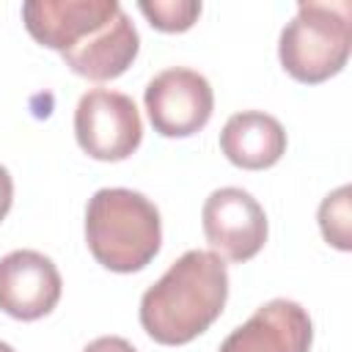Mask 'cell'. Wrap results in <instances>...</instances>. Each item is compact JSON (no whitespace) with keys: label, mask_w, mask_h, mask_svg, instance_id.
I'll return each mask as SVG.
<instances>
[{"label":"cell","mask_w":352,"mask_h":352,"mask_svg":"<svg viewBox=\"0 0 352 352\" xmlns=\"http://www.w3.org/2000/svg\"><path fill=\"white\" fill-rule=\"evenodd\" d=\"M228 300L226 261L212 250L182 253L168 272L143 292L140 324L157 344L182 346L223 314Z\"/></svg>","instance_id":"6da1fadb"},{"label":"cell","mask_w":352,"mask_h":352,"mask_svg":"<svg viewBox=\"0 0 352 352\" xmlns=\"http://www.w3.org/2000/svg\"><path fill=\"white\" fill-rule=\"evenodd\" d=\"M85 242L91 256L110 272H138L160 253V209L135 190L102 187L85 209Z\"/></svg>","instance_id":"7a4b0ae2"},{"label":"cell","mask_w":352,"mask_h":352,"mask_svg":"<svg viewBox=\"0 0 352 352\" xmlns=\"http://www.w3.org/2000/svg\"><path fill=\"white\" fill-rule=\"evenodd\" d=\"M352 50V3H300L297 14L280 30L278 58L280 66L305 85L336 77Z\"/></svg>","instance_id":"3957f363"},{"label":"cell","mask_w":352,"mask_h":352,"mask_svg":"<svg viewBox=\"0 0 352 352\" xmlns=\"http://www.w3.org/2000/svg\"><path fill=\"white\" fill-rule=\"evenodd\" d=\"M74 138L88 157L102 162H121L138 151L143 140V121L126 94L94 88L77 102Z\"/></svg>","instance_id":"277c9868"},{"label":"cell","mask_w":352,"mask_h":352,"mask_svg":"<svg viewBox=\"0 0 352 352\" xmlns=\"http://www.w3.org/2000/svg\"><path fill=\"white\" fill-rule=\"evenodd\" d=\"M148 121L162 138H190L201 132L214 110V94L195 69L173 66L160 72L143 94Z\"/></svg>","instance_id":"5b68a950"},{"label":"cell","mask_w":352,"mask_h":352,"mask_svg":"<svg viewBox=\"0 0 352 352\" xmlns=\"http://www.w3.org/2000/svg\"><path fill=\"white\" fill-rule=\"evenodd\" d=\"M204 236L212 253L228 261H250L267 242L270 226L261 204L242 187L214 190L201 212Z\"/></svg>","instance_id":"8992f818"},{"label":"cell","mask_w":352,"mask_h":352,"mask_svg":"<svg viewBox=\"0 0 352 352\" xmlns=\"http://www.w3.org/2000/svg\"><path fill=\"white\" fill-rule=\"evenodd\" d=\"M118 11L116 0H28L22 22L38 44L63 55L107 28Z\"/></svg>","instance_id":"52a82bcc"},{"label":"cell","mask_w":352,"mask_h":352,"mask_svg":"<svg viewBox=\"0 0 352 352\" xmlns=\"http://www.w3.org/2000/svg\"><path fill=\"white\" fill-rule=\"evenodd\" d=\"M63 292V280L50 256L38 250H11L0 258V311L33 322L47 316Z\"/></svg>","instance_id":"ba28073f"},{"label":"cell","mask_w":352,"mask_h":352,"mask_svg":"<svg viewBox=\"0 0 352 352\" xmlns=\"http://www.w3.org/2000/svg\"><path fill=\"white\" fill-rule=\"evenodd\" d=\"M314 324L308 311L294 300H270L231 330L217 352H308Z\"/></svg>","instance_id":"9c48e42d"},{"label":"cell","mask_w":352,"mask_h":352,"mask_svg":"<svg viewBox=\"0 0 352 352\" xmlns=\"http://www.w3.org/2000/svg\"><path fill=\"white\" fill-rule=\"evenodd\" d=\"M138 52H140L138 28L121 8L107 28H102L96 36H91L77 50L63 52L60 58L74 74L94 80V82H104V80L121 77L132 66Z\"/></svg>","instance_id":"30bf717a"},{"label":"cell","mask_w":352,"mask_h":352,"mask_svg":"<svg viewBox=\"0 0 352 352\" xmlns=\"http://www.w3.org/2000/svg\"><path fill=\"white\" fill-rule=\"evenodd\" d=\"M220 148L231 165L242 170H264L286 154V129L270 113L242 110L226 121Z\"/></svg>","instance_id":"8fae6325"},{"label":"cell","mask_w":352,"mask_h":352,"mask_svg":"<svg viewBox=\"0 0 352 352\" xmlns=\"http://www.w3.org/2000/svg\"><path fill=\"white\" fill-rule=\"evenodd\" d=\"M349 195L352 190L344 184L338 190H333L330 195H324V201L319 204V228L327 245L338 248V250H349L352 248V212H349Z\"/></svg>","instance_id":"7c38bea8"},{"label":"cell","mask_w":352,"mask_h":352,"mask_svg":"<svg viewBox=\"0 0 352 352\" xmlns=\"http://www.w3.org/2000/svg\"><path fill=\"white\" fill-rule=\"evenodd\" d=\"M138 8L146 14L151 28L162 33H182L201 16V3L195 0H140Z\"/></svg>","instance_id":"4fadbf2b"},{"label":"cell","mask_w":352,"mask_h":352,"mask_svg":"<svg viewBox=\"0 0 352 352\" xmlns=\"http://www.w3.org/2000/svg\"><path fill=\"white\" fill-rule=\"evenodd\" d=\"M82 352H138V349L121 336H102V338H94Z\"/></svg>","instance_id":"5bb4252c"},{"label":"cell","mask_w":352,"mask_h":352,"mask_svg":"<svg viewBox=\"0 0 352 352\" xmlns=\"http://www.w3.org/2000/svg\"><path fill=\"white\" fill-rule=\"evenodd\" d=\"M11 201H14V179L6 170V165H0V220H6V214L11 212Z\"/></svg>","instance_id":"9a60e30c"},{"label":"cell","mask_w":352,"mask_h":352,"mask_svg":"<svg viewBox=\"0 0 352 352\" xmlns=\"http://www.w3.org/2000/svg\"><path fill=\"white\" fill-rule=\"evenodd\" d=\"M0 352H14V346H11V344H6V341H0Z\"/></svg>","instance_id":"2e32d148"}]
</instances>
